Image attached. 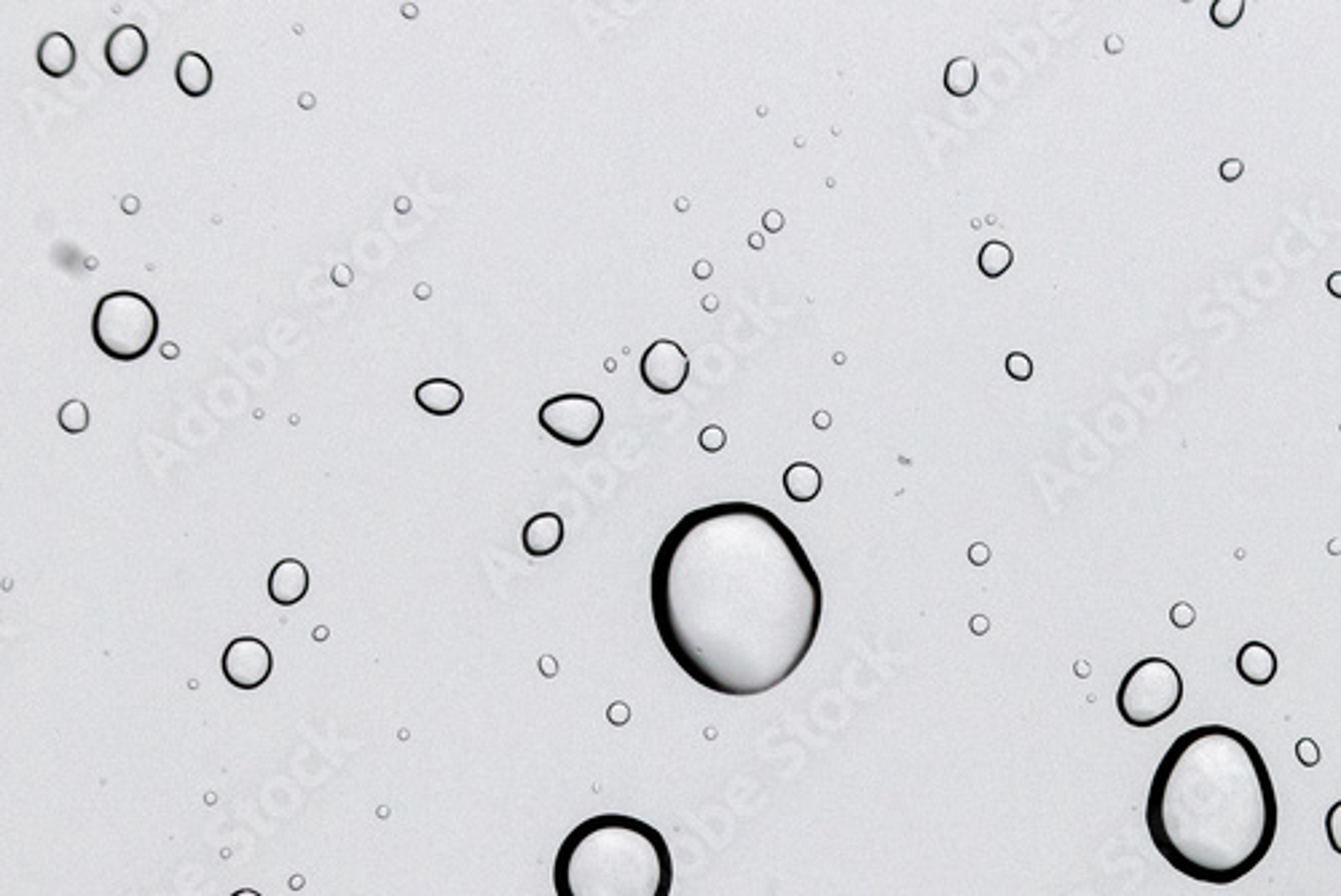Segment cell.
<instances>
[{
	"label": "cell",
	"mask_w": 1341,
	"mask_h": 896,
	"mask_svg": "<svg viewBox=\"0 0 1341 896\" xmlns=\"http://www.w3.org/2000/svg\"><path fill=\"white\" fill-rule=\"evenodd\" d=\"M555 896H670L673 857L663 832L628 813H599L561 840Z\"/></svg>",
	"instance_id": "cell-3"
},
{
	"label": "cell",
	"mask_w": 1341,
	"mask_h": 896,
	"mask_svg": "<svg viewBox=\"0 0 1341 896\" xmlns=\"http://www.w3.org/2000/svg\"><path fill=\"white\" fill-rule=\"evenodd\" d=\"M309 583L311 575L303 561H298V558H283V561H277V564L272 566L266 591H269V599H272L277 607H292L306 599V594H309Z\"/></svg>",
	"instance_id": "cell-10"
},
{
	"label": "cell",
	"mask_w": 1341,
	"mask_h": 896,
	"mask_svg": "<svg viewBox=\"0 0 1341 896\" xmlns=\"http://www.w3.org/2000/svg\"><path fill=\"white\" fill-rule=\"evenodd\" d=\"M725 440H728V435H725V429L717 427V424H709V427H703V429H700V435H698L700 448H703V451H709V454H717V451H722V448H725Z\"/></svg>",
	"instance_id": "cell-23"
},
{
	"label": "cell",
	"mask_w": 1341,
	"mask_h": 896,
	"mask_svg": "<svg viewBox=\"0 0 1341 896\" xmlns=\"http://www.w3.org/2000/svg\"><path fill=\"white\" fill-rule=\"evenodd\" d=\"M175 81L177 89L183 92L185 97H207L210 89H213V65H210V59H205V54H199V51H183V57L177 59L175 65Z\"/></svg>",
	"instance_id": "cell-14"
},
{
	"label": "cell",
	"mask_w": 1341,
	"mask_h": 896,
	"mask_svg": "<svg viewBox=\"0 0 1341 896\" xmlns=\"http://www.w3.org/2000/svg\"><path fill=\"white\" fill-rule=\"evenodd\" d=\"M639 373L647 390L655 395H676L690 376V357L679 344L670 339H658L644 350L639 360Z\"/></svg>",
	"instance_id": "cell-8"
},
{
	"label": "cell",
	"mask_w": 1341,
	"mask_h": 896,
	"mask_svg": "<svg viewBox=\"0 0 1341 896\" xmlns=\"http://www.w3.org/2000/svg\"><path fill=\"white\" fill-rule=\"evenodd\" d=\"M105 62L118 79H129L140 73L148 62L146 32L137 25H121L113 30L105 40Z\"/></svg>",
	"instance_id": "cell-9"
},
{
	"label": "cell",
	"mask_w": 1341,
	"mask_h": 896,
	"mask_svg": "<svg viewBox=\"0 0 1341 896\" xmlns=\"http://www.w3.org/2000/svg\"><path fill=\"white\" fill-rule=\"evenodd\" d=\"M1245 11V0H1215L1210 6V20L1218 25V28H1235L1237 22L1243 20Z\"/></svg>",
	"instance_id": "cell-20"
},
{
	"label": "cell",
	"mask_w": 1341,
	"mask_h": 896,
	"mask_svg": "<svg viewBox=\"0 0 1341 896\" xmlns=\"http://www.w3.org/2000/svg\"><path fill=\"white\" fill-rule=\"evenodd\" d=\"M540 427L569 448L591 446L604 427V406L594 395L564 392L544 400L537 414Z\"/></svg>",
	"instance_id": "cell-6"
},
{
	"label": "cell",
	"mask_w": 1341,
	"mask_h": 896,
	"mask_svg": "<svg viewBox=\"0 0 1341 896\" xmlns=\"http://www.w3.org/2000/svg\"><path fill=\"white\" fill-rule=\"evenodd\" d=\"M1011 264H1014V253L1006 242H998V239H990V242L982 244V250L977 253V266L980 272L988 277V280H998L1003 274L1009 272Z\"/></svg>",
	"instance_id": "cell-18"
},
{
	"label": "cell",
	"mask_w": 1341,
	"mask_h": 896,
	"mask_svg": "<svg viewBox=\"0 0 1341 896\" xmlns=\"http://www.w3.org/2000/svg\"><path fill=\"white\" fill-rule=\"evenodd\" d=\"M1328 292H1331L1333 298H1341V272H1333L1331 277H1328Z\"/></svg>",
	"instance_id": "cell-28"
},
{
	"label": "cell",
	"mask_w": 1341,
	"mask_h": 896,
	"mask_svg": "<svg viewBox=\"0 0 1341 896\" xmlns=\"http://www.w3.org/2000/svg\"><path fill=\"white\" fill-rule=\"evenodd\" d=\"M1006 373L1014 381H1028L1033 376V360L1025 352H1011L1006 357Z\"/></svg>",
	"instance_id": "cell-21"
},
{
	"label": "cell",
	"mask_w": 1341,
	"mask_h": 896,
	"mask_svg": "<svg viewBox=\"0 0 1341 896\" xmlns=\"http://www.w3.org/2000/svg\"><path fill=\"white\" fill-rule=\"evenodd\" d=\"M221 672H224L225 682L236 690H258L272 676L274 655L263 639L236 636L225 644L224 655H221Z\"/></svg>",
	"instance_id": "cell-7"
},
{
	"label": "cell",
	"mask_w": 1341,
	"mask_h": 896,
	"mask_svg": "<svg viewBox=\"0 0 1341 896\" xmlns=\"http://www.w3.org/2000/svg\"><path fill=\"white\" fill-rule=\"evenodd\" d=\"M977 81H980V70H977V62L969 57H955L947 62L944 68V89L953 95V97H969L974 89H977Z\"/></svg>",
	"instance_id": "cell-17"
},
{
	"label": "cell",
	"mask_w": 1341,
	"mask_h": 896,
	"mask_svg": "<svg viewBox=\"0 0 1341 896\" xmlns=\"http://www.w3.org/2000/svg\"><path fill=\"white\" fill-rule=\"evenodd\" d=\"M1183 701V676L1165 658H1143L1129 669L1117 690L1118 717L1129 728H1154L1170 720Z\"/></svg>",
	"instance_id": "cell-5"
},
{
	"label": "cell",
	"mask_w": 1341,
	"mask_h": 896,
	"mask_svg": "<svg viewBox=\"0 0 1341 896\" xmlns=\"http://www.w3.org/2000/svg\"><path fill=\"white\" fill-rule=\"evenodd\" d=\"M1277 792L1264 754L1229 725L1181 733L1148 787V838L1181 875L1232 886L1277 838Z\"/></svg>",
	"instance_id": "cell-2"
},
{
	"label": "cell",
	"mask_w": 1341,
	"mask_h": 896,
	"mask_svg": "<svg viewBox=\"0 0 1341 896\" xmlns=\"http://www.w3.org/2000/svg\"><path fill=\"white\" fill-rule=\"evenodd\" d=\"M35 59H38V68L43 70L49 79H65V76H70L73 68H76L78 57L73 40H70L65 32H49V35L38 43Z\"/></svg>",
	"instance_id": "cell-15"
},
{
	"label": "cell",
	"mask_w": 1341,
	"mask_h": 896,
	"mask_svg": "<svg viewBox=\"0 0 1341 896\" xmlns=\"http://www.w3.org/2000/svg\"><path fill=\"white\" fill-rule=\"evenodd\" d=\"M414 400H416L418 409L429 414V416H454L462 409V403H465V392H462L457 381L427 379L414 390Z\"/></svg>",
	"instance_id": "cell-12"
},
{
	"label": "cell",
	"mask_w": 1341,
	"mask_h": 896,
	"mask_svg": "<svg viewBox=\"0 0 1341 896\" xmlns=\"http://www.w3.org/2000/svg\"><path fill=\"white\" fill-rule=\"evenodd\" d=\"M1240 175H1243V164H1240L1237 159H1235V161H1226V164H1224L1226 180H1232V177H1240Z\"/></svg>",
	"instance_id": "cell-29"
},
{
	"label": "cell",
	"mask_w": 1341,
	"mask_h": 896,
	"mask_svg": "<svg viewBox=\"0 0 1341 896\" xmlns=\"http://www.w3.org/2000/svg\"><path fill=\"white\" fill-rule=\"evenodd\" d=\"M543 672H544V673H547V672H555L553 658H543Z\"/></svg>",
	"instance_id": "cell-31"
},
{
	"label": "cell",
	"mask_w": 1341,
	"mask_h": 896,
	"mask_svg": "<svg viewBox=\"0 0 1341 896\" xmlns=\"http://www.w3.org/2000/svg\"><path fill=\"white\" fill-rule=\"evenodd\" d=\"M1296 757H1299V762H1302V765L1312 768V765H1317V762H1320V749L1314 746L1312 740H1302V743L1296 746Z\"/></svg>",
	"instance_id": "cell-24"
},
{
	"label": "cell",
	"mask_w": 1341,
	"mask_h": 896,
	"mask_svg": "<svg viewBox=\"0 0 1341 896\" xmlns=\"http://www.w3.org/2000/svg\"><path fill=\"white\" fill-rule=\"evenodd\" d=\"M969 558H972V564H988V558H990V550H988V545H982V543H980V545H972V550H969Z\"/></svg>",
	"instance_id": "cell-27"
},
{
	"label": "cell",
	"mask_w": 1341,
	"mask_h": 896,
	"mask_svg": "<svg viewBox=\"0 0 1341 896\" xmlns=\"http://www.w3.org/2000/svg\"><path fill=\"white\" fill-rule=\"evenodd\" d=\"M762 224H765L768 231H781V228H784V215L776 213V210H770V213L762 218Z\"/></svg>",
	"instance_id": "cell-26"
},
{
	"label": "cell",
	"mask_w": 1341,
	"mask_h": 896,
	"mask_svg": "<svg viewBox=\"0 0 1341 896\" xmlns=\"http://www.w3.org/2000/svg\"><path fill=\"white\" fill-rule=\"evenodd\" d=\"M231 896H261V894H258V891H253V888H239V891H233Z\"/></svg>",
	"instance_id": "cell-30"
},
{
	"label": "cell",
	"mask_w": 1341,
	"mask_h": 896,
	"mask_svg": "<svg viewBox=\"0 0 1341 896\" xmlns=\"http://www.w3.org/2000/svg\"><path fill=\"white\" fill-rule=\"evenodd\" d=\"M59 427L70 432V435H81L89 429V409L84 400H68L62 403V409L57 414Z\"/></svg>",
	"instance_id": "cell-19"
},
{
	"label": "cell",
	"mask_w": 1341,
	"mask_h": 896,
	"mask_svg": "<svg viewBox=\"0 0 1341 896\" xmlns=\"http://www.w3.org/2000/svg\"><path fill=\"white\" fill-rule=\"evenodd\" d=\"M821 473H818L816 465L810 462H795L784 470V491L792 502H813V499L821 494Z\"/></svg>",
	"instance_id": "cell-16"
},
{
	"label": "cell",
	"mask_w": 1341,
	"mask_h": 896,
	"mask_svg": "<svg viewBox=\"0 0 1341 896\" xmlns=\"http://www.w3.org/2000/svg\"><path fill=\"white\" fill-rule=\"evenodd\" d=\"M1325 835H1328V843H1331L1333 854L1341 857V800L1333 802L1328 816H1325Z\"/></svg>",
	"instance_id": "cell-22"
},
{
	"label": "cell",
	"mask_w": 1341,
	"mask_h": 896,
	"mask_svg": "<svg viewBox=\"0 0 1341 896\" xmlns=\"http://www.w3.org/2000/svg\"><path fill=\"white\" fill-rule=\"evenodd\" d=\"M607 717H609L612 725H625L628 717H631V709H628V703H612V709L607 712Z\"/></svg>",
	"instance_id": "cell-25"
},
{
	"label": "cell",
	"mask_w": 1341,
	"mask_h": 896,
	"mask_svg": "<svg viewBox=\"0 0 1341 896\" xmlns=\"http://www.w3.org/2000/svg\"><path fill=\"white\" fill-rule=\"evenodd\" d=\"M564 518L558 513H550V510H543V513L532 516L521 529V543H524V550L532 558L553 555L558 547L564 545Z\"/></svg>",
	"instance_id": "cell-11"
},
{
	"label": "cell",
	"mask_w": 1341,
	"mask_h": 896,
	"mask_svg": "<svg viewBox=\"0 0 1341 896\" xmlns=\"http://www.w3.org/2000/svg\"><path fill=\"white\" fill-rule=\"evenodd\" d=\"M972 628H974V631H977V628H980V631H985V628H988V623H985V620H974Z\"/></svg>",
	"instance_id": "cell-32"
},
{
	"label": "cell",
	"mask_w": 1341,
	"mask_h": 896,
	"mask_svg": "<svg viewBox=\"0 0 1341 896\" xmlns=\"http://www.w3.org/2000/svg\"><path fill=\"white\" fill-rule=\"evenodd\" d=\"M655 631L692 682L757 698L813 650L824 585L799 537L754 502H717L670 527L650 572Z\"/></svg>",
	"instance_id": "cell-1"
},
{
	"label": "cell",
	"mask_w": 1341,
	"mask_h": 896,
	"mask_svg": "<svg viewBox=\"0 0 1341 896\" xmlns=\"http://www.w3.org/2000/svg\"><path fill=\"white\" fill-rule=\"evenodd\" d=\"M1235 669L1243 676V682L1264 687L1277 676V655L1264 642H1245L1237 653Z\"/></svg>",
	"instance_id": "cell-13"
},
{
	"label": "cell",
	"mask_w": 1341,
	"mask_h": 896,
	"mask_svg": "<svg viewBox=\"0 0 1341 896\" xmlns=\"http://www.w3.org/2000/svg\"><path fill=\"white\" fill-rule=\"evenodd\" d=\"M92 339L107 360L135 362L154 350L159 312L146 295L135 290L107 292L92 314Z\"/></svg>",
	"instance_id": "cell-4"
}]
</instances>
